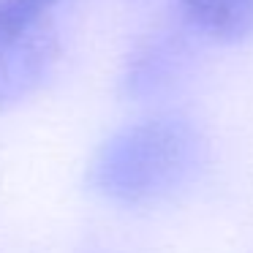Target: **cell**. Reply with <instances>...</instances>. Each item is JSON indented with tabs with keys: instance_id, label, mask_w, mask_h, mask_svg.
<instances>
[{
	"instance_id": "6da1fadb",
	"label": "cell",
	"mask_w": 253,
	"mask_h": 253,
	"mask_svg": "<svg viewBox=\"0 0 253 253\" xmlns=\"http://www.w3.org/2000/svg\"><path fill=\"white\" fill-rule=\"evenodd\" d=\"M204 155L199 128L182 115H153L112 133L87 169V182L115 204H150L180 191Z\"/></svg>"
},
{
	"instance_id": "7a4b0ae2",
	"label": "cell",
	"mask_w": 253,
	"mask_h": 253,
	"mask_svg": "<svg viewBox=\"0 0 253 253\" xmlns=\"http://www.w3.org/2000/svg\"><path fill=\"white\" fill-rule=\"evenodd\" d=\"M57 60L60 33L52 19L0 44V109H11L44 87Z\"/></svg>"
},
{
	"instance_id": "3957f363",
	"label": "cell",
	"mask_w": 253,
	"mask_h": 253,
	"mask_svg": "<svg viewBox=\"0 0 253 253\" xmlns=\"http://www.w3.org/2000/svg\"><path fill=\"white\" fill-rule=\"evenodd\" d=\"M188 63V39L180 28H155L133 46L123 68V93L133 101L155 98L180 79Z\"/></svg>"
},
{
	"instance_id": "277c9868",
	"label": "cell",
	"mask_w": 253,
	"mask_h": 253,
	"mask_svg": "<svg viewBox=\"0 0 253 253\" xmlns=\"http://www.w3.org/2000/svg\"><path fill=\"white\" fill-rule=\"evenodd\" d=\"M180 14L193 30L220 44L253 33V0H180Z\"/></svg>"
},
{
	"instance_id": "5b68a950",
	"label": "cell",
	"mask_w": 253,
	"mask_h": 253,
	"mask_svg": "<svg viewBox=\"0 0 253 253\" xmlns=\"http://www.w3.org/2000/svg\"><path fill=\"white\" fill-rule=\"evenodd\" d=\"M60 0H0V44L52 19Z\"/></svg>"
}]
</instances>
